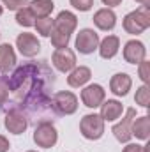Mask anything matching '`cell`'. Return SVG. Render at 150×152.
Returning <instances> with one entry per match:
<instances>
[{
	"mask_svg": "<svg viewBox=\"0 0 150 152\" xmlns=\"http://www.w3.org/2000/svg\"><path fill=\"white\" fill-rule=\"evenodd\" d=\"M79 131L87 140H99L104 134V120L97 113L85 115L79 122Z\"/></svg>",
	"mask_w": 150,
	"mask_h": 152,
	"instance_id": "cell-4",
	"label": "cell"
},
{
	"mask_svg": "<svg viewBox=\"0 0 150 152\" xmlns=\"http://www.w3.org/2000/svg\"><path fill=\"white\" fill-rule=\"evenodd\" d=\"M122 152H145L143 151V145H138V143H129L127 147H124Z\"/></svg>",
	"mask_w": 150,
	"mask_h": 152,
	"instance_id": "cell-30",
	"label": "cell"
},
{
	"mask_svg": "<svg viewBox=\"0 0 150 152\" xmlns=\"http://www.w3.org/2000/svg\"><path fill=\"white\" fill-rule=\"evenodd\" d=\"M7 97H9V90H7V85H5L4 78L0 76V108H2L4 104H5Z\"/></svg>",
	"mask_w": 150,
	"mask_h": 152,
	"instance_id": "cell-29",
	"label": "cell"
},
{
	"mask_svg": "<svg viewBox=\"0 0 150 152\" xmlns=\"http://www.w3.org/2000/svg\"><path fill=\"white\" fill-rule=\"evenodd\" d=\"M131 85H133V80H131V76L125 75V73H117L111 78V81H110L111 92L115 96H120V97L127 96V92L131 90Z\"/></svg>",
	"mask_w": 150,
	"mask_h": 152,
	"instance_id": "cell-15",
	"label": "cell"
},
{
	"mask_svg": "<svg viewBox=\"0 0 150 152\" xmlns=\"http://www.w3.org/2000/svg\"><path fill=\"white\" fill-rule=\"evenodd\" d=\"M76 25H78V18L71 11H60L58 16L53 20V28L62 32V34H66V36H69V37L74 32Z\"/></svg>",
	"mask_w": 150,
	"mask_h": 152,
	"instance_id": "cell-13",
	"label": "cell"
},
{
	"mask_svg": "<svg viewBox=\"0 0 150 152\" xmlns=\"http://www.w3.org/2000/svg\"><path fill=\"white\" fill-rule=\"evenodd\" d=\"M131 133H133V136H136L138 140H149V136H150V118L147 115H145V117H140V118L134 117V120H133V124H131Z\"/></svg>",
	"mask_w": 150,
	"mask_h": 152,
	"instance_id": "cell-20",
	"label": "cell"
},
{
	"mask_svg": "<svg viewBox=\"0 0 150 152\" xmlns=\"http://www.w3.org/2000/svg\"><path fill=\"white\" fill-rule=\"evenodd\" d=\"M140 78L145 85L150 81V62H147V60L140 62Z\"/></svg>",
	"mask_w": 150,
	"mask_h": 152,
	"instance_id": "cell-27",
	"label": "cell"
},
{
	"mask_svg": "<svg viewBox=\"0 0 150 152\" xmlns=\"http://www.w3.org/2000/svg\"><path fill=\"white\" fill-rule=\"evenodd\" d=\"M9 97L2 106L5 112L16 110L28 117H42L51 110L50 90L55 85V75L46 62H28L20 66L11 76L2 75ZM53 112V110H51Z\"/></svg>",
	"mask_w": 150,
	"mask_h": 152,
	"instance_id": "cell-1",
	"label": "cell"
},
{
	"mask_svg": "<svg viewBox=\"0 0 150 152\" xmlns=\"http://www.w3.org/2000/svg\"><path fill=\"white\" fill-rule=\"evenodd\" d=\"M9 147H11V145H9V140H7L5 136L0 134V152H7Z\"/></svg>",
	"mask_w": 150,
	"mask_h": 152,
	"instance_id": "cell-31",
	"label": "cell"
},
{
	"mask_svg": "<svg viewBox=\"0 0 150 152\" xmlns=\"http://www.w3.org/2000/svg\"><path fill=\"white\" fill-rule=\"evenodd\" d=\"M103 4L108 5V7H115V5H120L122 0H103Z\"/></svg>",
	"mask_w": 150,
	"mask_h": 152,
	"instance_id": "cell-32",
	"label": "cell"
},
{
	"mask_svg": "<svg viewBox=\"0 0 150 152\" xmlns=\"http://www.w3.org/2000/svg\"><path fill=\"white\" fill-rule=\"evenodd\" d=\"M136 2H138V4H141V5H147V7L150 5V0H136Z\"/></svg>",
	"mask_w": 150,
	"mask_h": 152,
	"instance_id": "cell-33",
	"label": "cell"
},
{
	"mask_svg": "<svg viewBox=\"0 0 150 152\" xmlns=\"http://www.w3.org/2000/svg\"><path fill=\"white\" fill-rule=\"evenodd\" d=\"M51 110L57 115H73L78 110V97L69 90L55 92L51 97Z\"/></svg>",
	"mask_w": 150,
	"mask_h": 152,
	"instance_id": "cell-3",
	"label": "cell"
},
{
	"mask_svg": "<svg viewBox=\"0 0 150 152\" xmlns=\"http://www.w3.org/2000/svg\"><path fill=\"white\" fill-rule=\"evenodd\" d=\"M92 78V73H90V69L88 67H85V66H79V67H74L69 76H67V83H69V87H83L88 80Z\"/></svg>",
	"mask_w": 150,
	"mask_h": 152,
	"instance_id": "cell-19",
	"label": "cell"
},
{
	"mask_svg": "<svg viewBox=\"0 0 150 152\" xmlns=\"http://www.w3.org/2000/svg\"><path fill=\"white\" fill-rule=\"evenodd\" d=\"M16 23L21 27H32L36 23V16L32 14V11L28 7H23L16 12Z\"/></svg>",
	"mask_w": 150,
	"mask_h": 152,
	"instance_id": "cell-22",
	"label": "cell"
},
{
	"mask_svg": "<svg viewBox=\"0 0 150 152\" xmlns=\"http://www.w3.org/2000/svg\"><path fill=\"white\" fill-rule=\"evenodd\" d=\"M37 21L34 23L37 28V34H41L42 37H50L51 30H53V18L46 16V18H36Z\"/></svg>",
	"mask_w": 150,
	"mask_h": 152,
	"instance_id": "cell-23",
	"label": "cell"
},
{
	"mask_svg": "<svg viewBox=\"0 0 150 152\" xmlns=\"http://www.w3.org/2000/svg\"><path fill=\"white\" fill-rule=\"evenodd\" d=\"M124 112V104L118 103L117 99H108V101H103L101 104V118L104 122H113L117 120Z\"/></svg>",
	"mask_w": 150,
	"mask_h": 152,
	"instance_id": "cell-17",
	"label": "cell"
},
{
	"mask_svg": "<svg viewBox=\"0 0 150 152\" xmlns=\"http://www.w3.org/2000/svg\"><path fill=\"white\" fill-rule=\"evenodd\" d=\"M76 50L83 55H90L99 48V36L92 28H83L76 36Z\"/></svg>",
	"mask_w": 150,
	"mask_h": 152,
	"instance_id": "cell-6",
	"label": "cell"
},
{
	"mask_svg": "<svg viewBox=\"0 0 150 152\" xmlns=\"http://www.w3.org/2000/svg\"><path fill=\"white\" fill-rule=\"evenodd\" d=\"M104 97H106V92L97 83H92V85H88L81 90V101L87 108H99L103 104Z\"/></svg>",
	"mask_w": 150,
	"mask_h": 152,
	"instance_id": "cell-9",
	"label": "cell"
},
{
	"mask_svg": "<svg viewBox=\"0 0 150 152\" xmlns=\"http://www.w3.org/2000/svg\"><path fill=\"white\" fill-rule=\"evenodd\" d=\"M28 4V0H2V5H5L9 11H20Z\"/></svg>",
	"mask_w": 150,
	"mask_h": 152,
	"instance_id": "cell-26",
	"label": "cell"
},
{
	"mask_svg": "<svg viewBox=\"0 0 150 152\" xmlns=\"http://www.w3.org/2000/svg\"><path fill=\"white\" fill-rule=\"evenodd\" d=\"M16 64V53H14V48L9 44V42H4L0 44V73L2 75H7Z\"/></svg>",
	"mask_w": 150,
	"mask_h": 152,
	"instance_id": "cell-16",
	"label": "cell"
},
{
	"mask_svg": "<svg viewBox=\"0 0 150 152\" xmlns=\"http://www.w3.org/2000/svg\"><path fill=\"white\" fill-rule=\"evenodd\" d=\"M136 117V110L134 108H127L125 117H122V120L118 124H115L111 129V133L115 134V138L120 142V143H127L131 138H133V133H131V124Z\"/></svg>",
	"mask_w": 150,
	"mask_h": 152,
	"instance_id": "cell-7",
	"label": "cell"
},
{
	"mask_svg": "<svg viewBox=\"0 0 150 152\" xmlns=\"http://www.w3.org/2000/svg\"><path fill=\"white\" fill-rule=\"evenodd\" d=\"M134 101H136V104H140V106H143V108H149V104H150V90H149V85H141V87L136 90Z\"/></svg>",
	"mask_w": 150,
	"mask_h": 152,
	"instance_id": "cell-24",
	"label": "cell"
},
{
	"mask_svg": "<svg viewBox=\"0 0 150 152\" xmlns=\"http://www.w3.org/2000/svg\"><path fill=\"white\" fill-rule=\"evenodd\" d=\"M92 20H94L95 27L101 28V30H111L113 27L117 25V14L113 12L111 9H108V7L99 9V11L94 14Z\"/></svg>",
	"mask_w": 150,
	"mask_h": 152,
	"instance_id": "cell-14",
	"label": "cell"
},
{
	"mask_svg": "<svg viewBox=\"0 0 150 152\" xmlns=\"http://www.w3.org/2000/svg\"><path fill=\"white\" fill-rule=\"evenodd\" d=\"M28 5H30L28 9L32 11V14L36 18H46V16H50V12L55 7L53 0H32V2H28Z\"/></svg>",
	"mask_w": 150,
	"mask_h": 152,
	"instance_id": "cell-21",
	"label": "cell"
},
{
	"mask_svg": "<svg viewBox=\"0 0 150 152\" xmlns=\"http://www.w3.org/2000/svg\"><path fill=\"white\" fill-rule=\"evenodd\" d=\"M58 140V133L55 129V126L50 122V120H42L36 126V131H34V142L37 147L42 149H51L55 147Z\"/></svg>",
	"mask_w": 150,
	"mask_h": 152,
	"instance_id": "cell-5",
	"label": "cell"
},
{
	"mask_svg": "<svg viewBox=\"0 0 150 152\" xmlns=\"http://www.w3.org/2000/svg\"><path fill=\"white\" fill-rule=\"evenodd\" d=\"M51 62L60 73H71L76 67V55L69 48H60V50H55Z\"/></svg>",
	"mask_w": 150,
	"mask_h": 152,
	"instance_id": "cell-8",
	"label": "cell"
},
{
	"mask_svg": "<svg viewBox=\"0 0 150 152\" xmlns=\"http://www.w3.org/2000/svg\"><path fill=\"white\" fill-rule=\"evenodd\" d=\"M150 27V7L140 5L136 11L125 14L124 18V30L131 36H138Z\"/></svg>",
	"mask_w": 150,
	"mask_h": 152,
	"instance_id": "cell-2",
	"label": "cell"
},
{
	"mask_svg": "<svg viewBox=\"0 0 150 152\" xmlns=\"http://www.w3.org/2000/svg\"><path fill=\"white\" fill-rule=\"evenodd\" d=\"M16 48L20 50V53L23 57H36L41 51V42L37 41V37L34 34L23 32L16 37Z\"/></svg>",
	"mask_w": 150,
	"mask_h": 152,
	"instance_id": "cell-10",
	"label": "cell"
},
{
	"mask_svg": "<svg viewBox=\"0 0 150 152\" xmlns=\"http://www.w3.org/2000/svg\"><path fill=\"white\" fill-rule=\"evenodd\" d=\"M147 57V48L141 41H136V39H131L125 42L124 46V58L125 62L129 64H140L141 60H145Z\"/></svg>",
	"mask_w": 150,
	"mask_h": 152,
	"instance_id": "cell-11",
	"label": "cell"
},
{
	"mask_svg": "<svg viewBox=\"0 0 150 152\" xmlns=\"http://www.w3.org/2000/svg\"><path fill=\"white\" fill-rule=\"evenodd\" d=\"M4 124H5V129H7L9 133H12V134H21V133H25L27 127H28V118L21 113V112L11 110V112L5 113Z\"/></svg>",
	"mask_w": 150,
	"mask_h": 152,
	"instance_id": "cell-12",
	"label": "cell"
},
{
	"mask_svg": "<svg viewBox=\"0 0 150 152\" xmlns=\"http://www.w3.org/2000/svg\"><path fill=\"white\" fill-rule=\"evenodd\" d=\"M71 5H73L74 9H78V11L85 12V11H90V9H92L94 0H71Z\"/></svg>",
	"mask_w": 150,
	"mask_h": 152,
	"instance_id": "cell-28",
	"label": "cell"
},
{
	"mask_svg": "<svg viewBox=\"0 0 150 152\" xmlns=\"http://www.w3.org/2000/svg\"><path fill=\"white\" fill-rule=\"evenodd\" d=\"M51 44L57 48V50H60V48H67V44H69V36H66V34H62V32H58V30H51Z\"/></svg>",
	"mask_w": 150,
	"mask_h": 152,
	"instance_id": "cell-25",
	"label": "cell"
},
{
	"mask_svg": "<svg viewBox=\"0 0 150 152\" xmlns=\"http://www.w3.org/2000/svg\"><path fill=\"white\" fill-rule=\"evenodd\" d=\"M118 48H120V39L117 36H106L103 41H99L97 50L103 58H113L118 53Z\"/></svg>",
	"mask_w": 150,
	"mask_h": 152,
	"instance_id": "cell-18",
	"label": "cell"
},
{
	"mask_svg": "<svg viewBox=\"0 0 150 152\" xmlns=\"http://www.w3.org/2000/svg\"><path fill=\"white\" fill-rule=\"evenodd\" d=\"M28 152H36V151H28Z\"/></svg>",
	"mask_w": 150,
	"mask_h": 152,
	"instance_id": "cell-35",
	"label": "cell"
},
{
	"mask_svg": "<svg viewBox=\"0 0 150 152\" xmlns=\"http://www.w3.org/2000/svg\"><path fill=\"white\" fill-rule=\"evenodd\" d=\"M2 12H4V7H2V5H0V14H2Z\"/></svg>",
	"mask_w": 150,
	"mask_h": 152,
	"instance_id": "cell-34",
	"label": "cell"
}]
</instances>
